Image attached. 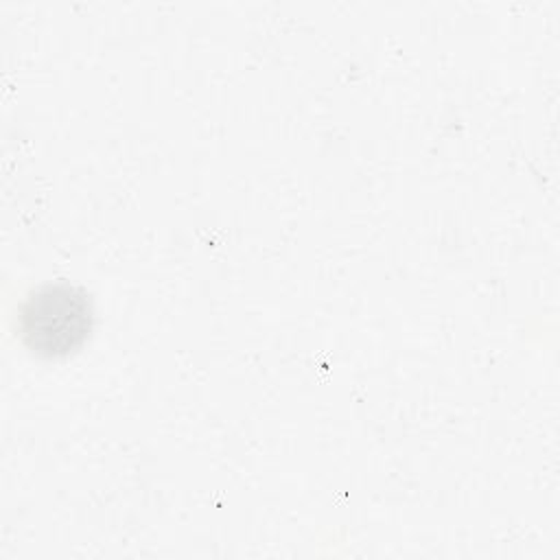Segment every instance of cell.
I'll return each mask as SVG.
<instances>
[{"label": "cell", "instance_id": "6da1fadb", "mask_svg": "<svg viewBox=\"0 0 560 560\" xmlns=\"http://www.w3.org/2000/svg\"><path fill=\"white\" fill-rule=\"evenodd\" d=\"M94 326V306L85 289L66 280L33 289L18 311V332L28 352L66 359L81 350Z\"/></svg>", "mask_w": 560, "mask_h": 560}]
</instances>
